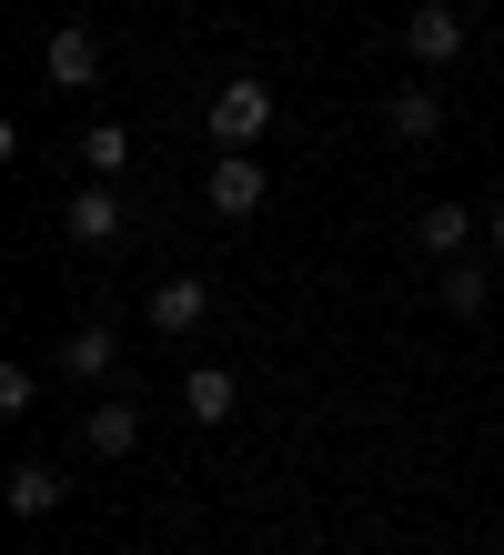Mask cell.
<instances>
[{"label":"cell","instance_id":"1","mask_svg":"<svg viewBox=\"0 0 504 555\" xmlns=\"http://www.w3.org/2000/svg\"><path fill=\"white\" fill-rule=\"evenodd\" d=\"M202 121H212V152H253L262 132H273V91H262V81H222Z\"/></svg>","mask_w":504,"mask_h":555},{"label":"cell","instance_id":"2","mask_svg":"<svg viewBox=\"0 0 504 555\" xmlns=\"http://www.w3.org/2000/svg\"><path fill=\"white\" fill-rule=\"evenodd\" d=\"M403 51H414L424 72H454L464 61V11L454 0H414V11H403Z\"/></svg>","mask_w":504,"mask_h":555},{"label":"cell","instance_id":"3","mask_svg":"<svg viewBox=\"0 0 504 555\" xmlns=\"http://www.w3.org/2000/svg\"><path fill=\"white\" fill-rule=\"evenodd\" d=\"M262 192H273V182H262V162H253V152H222V162H212V182H202V203H212L222 222H253V212H262Z\"/></svg>","mask_w":504,"mask_h":555},{"label":"cell","instance_id":"4","mask_svg":"<svg viewBox=\"0 0 504 555\" xmlns=\"http://www.w3.org/2000/svg\"><path fill=\"white\" fill-rule=\"evenodd\" d=\"M112 364H121L112 323H72V334H61V384H112Z\"/></svg>","mask_w":504,"mask_h":555},{"label":"cell","instance_id":"5","mask_svg":"<svg viewBox=\"0 0 504 555\" xmlns=\"http://www.w3.org/2000/svg\"><path fill=\"white\" fill-rule=\"evenodd\" d=\"M61 233H72L81 253H101V243H121V192H112V182H91V192H72V203H61Z\"/></svg>","mask_w":504,"mask_h":555},{"label":"cell","instance_id":"6","mask_svg":"<svg viewBox=\"0 0 504 555\" xmlns=\"http://www.w3.org/2000/svg\"><path fill=\"white\" fill-rule=\"evenodd\" d=\"M41 72H51L61 91H91V81H101V41H91V21H61V30H51Z\"/></svg>","mask_w":504,"mask_h":555},{"label":"cell","instance_id":"7","mask_svg":"<svg viewBox=\"0 0 504 555\" xmlns=\"http://www.w3.org/2000/svg\"><path fill=\"white\" fill-rule=\"evenodd\" d=\"M384 132H393L403 152H434V142H444V102H434L424 81H414V91H393V102H384Z\"/></svg>","mask_w":504,"mask_h":555},{"label":"cell","instance_id":"8","mask_svg":"<svg viewBox=\"0 0 504 555\" xmlns=\"http://www.w3.org/2000/svg\"><path fill=\"white\" fill-rule=\"evenodd\" d=\"M202 313H212V283H202V273H172V283H161L152 293V334H202Z\"/></svg>","mask_w":504,"mask_h":555},{"label":"cell","instance_id":"9","mask_svg":"<svg viewBox=\"0 0 504 555\" xmlns=\"http://www.w3.org/2000/svg\"><path fill=\"white\" fill-rule=\"evenodd\" d=\"M414 243L434 253V263H464V243H475V212H464V203H424Z\"/></svg>","mask_w":504,"mask_h":555},{"label":"cell","instance_id":"10","mask_svg":"<svg viewBox=\"0 0 504 555\" xmlns=\"http://www.w3.org/2000/svg\"><path fill=\"white\" fill-rule=\"evenodd\" d=\"M182 414H192V424H232V414H243V384H232L222 364H202V374L182 384Z\"/></svg>","mask_w":504,"mask_h":555},{"label":"cell","instance_id":"11","mask_svg":"<svg viewBox=\"0 0 504 555\" xmlns=\"http://www.w3.org/2000/svg\"><path fill=\"white\" fill-rule=\"evenodd\" d=\"M61 495H72V485H61L51 465H11V515H21V526H41V515H61Z\"/></svg>","mask_w":504,"mask_h":555},{"label":"cell","instance_id":"12","mask_svg":"<svg viewBox=\"0 0 504 555\" xmlns=\"http://www.w3.org/2000/svg\"><path fill=\"white\" fill-rule=\"evenodd\" d=\"M81 435H91V454H131V444H142V414H131V404H91Z\"/></svg>","mask_w":504,"mask_h":555},{"label":"cell","instance_id":"13","mask_svg":"<svg viewBox=\"0 0 504 555\" xmlns=\"http://www.w3.org/2000/svg\"><path fill=\"white\" fill-rule=\"evenodd\" d=\"M121 162H131V132H121V121H91V132H81V172H91V182H112Z\"/></svg>","mask_w":504,"mask_h":555},{"label":"cell","instance_id":"14","mask_svg":"<svg viewBox=\"0 0 504 555\" xmlns=\"http://www.w3.org/2000/svg\"><path fill=\"white\" fill-rule=\"evenodd\" d=\"M494 304V273L475 263V253H464V263H444V313H484Z\"/></svg>","mask_w":504,"mask_h":555},{"label":"cell","instance_id":"15","mask_svg":"<svg viewBox=\"0 0 504 555\" xmlns=\"http://www.w3.org/2000/svg\"><path fill=\"white\" fill-rule=\"evenodd\" d=\"M30 395H41V374H30V364H0V414L21 424V414H30Z\"/></svg>","mask_w":504,"mask_h":555},{"label":"cell","instance_id":"16","mask_svg":"<svg viewBox=\"0 0 504 555\" xmlns=\"http://www.w3.org/2000/svg\"><path fill=\"white\" fill-rule=\"evenodd\" d=\"M484 243H494V253H504V212H494V222H484Z\"/></svg>","mask_w":504,"mask_h":555},{"label":"cell","instance_id":"17","mask_svg":"<svg viewBox=\"0 0 504 555\" xmlns=\"http://www.w3.org/2000/svg\"><path fill=\"white\" fill-rule=\"evenodd\" d=\"M182 555H192V545H182Z\"/></svg>","mask_w":504,"mask_h":555}]
</instances>
